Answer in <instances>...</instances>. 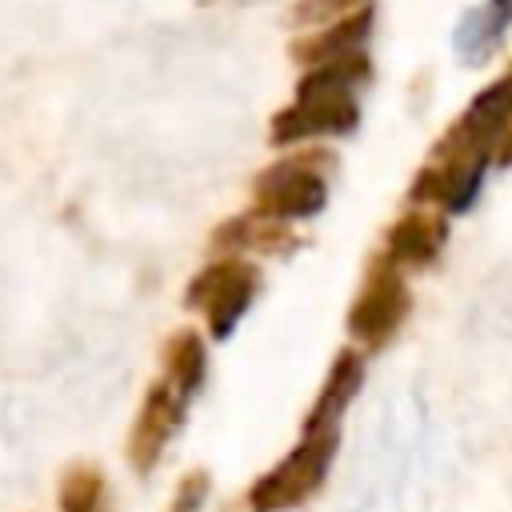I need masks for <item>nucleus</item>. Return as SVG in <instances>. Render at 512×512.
<instances>
[{
  "label": "nucleus",
  "mask_w": 512,
  "mask_h": 512,
  "mask_svg": "<svg viewBox=\"0 0 512 512\" xmlns=\"http://www.w3.org/2000/svg\"><path fill=\"white\" fill-rule=\"evenodd\" d=\"M368 80V56L344 52L332 60L312 64V72L300 80L296 100L276 112L272 120V144H300L308 136H344L360 120L356 88Z\"/></svg>",
  "instance_id": "obj_1"
},
{
  "label": "nucleus",
  "mask_w": 512,
  "mask_h": 512,
  "mask_svg": "<svg viewBox=\"0 0 512 512\" xmlns=\"http://www.w3.org/2000/svg\"><path fill=\"white\" fill-rule=\"evenodd\" d=\"M336 448H340V428L300 432V444L248 488V508L252 512L300 508L324 484V476H328V468L336 460Z\"/></svg>",
  "instance_id": "obj_2"
},
{
  "label": "nucleus",
  "mask_w": 512,
  "mask_h": 512,
  "mask_svg": "<svg viewBox=\"0 0 512 512\" xmlns=\"http://www.w3.org/2000/svg\"><path fill=\"white\" fill-rule=\"evenodd\" d=\"M332 152H296L264 168L252 184V208L276 220H308L328 204Z\"/></svg>",
  "instance_id": "obj_3"
},
{
  "label": "nucleus",
  "mask_w": 512,
  "mask_h": 512,
  "mask_svg": "<svg viewBox=\"0 0 512 512\" xmlns=\"http://www.w3.org/2000/svg\"><path fill=\"white\" fill-rule=\"evenodd\" d=\"M412 312V292H408V280H404V268L392 260V256H372L368 272H364V284H360V296L352 300L348 308V336L360 344V348H372L380 352L408 320Z\"/></svg>",
  "instance_id": "obj_4"
},
{
  "label": "nucleus",
  "mask_w": 512,
  "mask_h": 512,
  "mask_svg": "<svg viewBox=\"0 0 512 512\" xmlns=\"http://www.w3.org/2000/svg\"><path fill=\"white\" fill-rule=\"evenodd\" d=\"M256 292H260L256 264H248L244 256H216L188 280L184 304L204 312L212 340H228L236 332V324L244 320V312L252 308Z\"/></svg>",
  "instance_id": "obj_5"
},
{
  "label": "nucleus",
  "mask_w": 512,
  "mask_h": 512,
  "mask_svg": "<svg viewBox=\"0 0 512 512\" xmlns=\"http://www.w3.org/2000/svg\"><path fill=\"white\" fill-rule=\"evenodd\" d=\"M184 412H188V396L176 384H168L164 376L144 392L140 412H136V424L128 432V464L140 476H148L160 464L164 448L184 428Z\"/></svg>",
  "instance_id": "obj_6"
},
{
  "label": "nucleus",
  "mask_w": 512,
  "mask_h": 512,
  "mask_svg": "<svg viewBox=\"0 0 512 512\" xmlns=\"http://www.w3.org/2000/svg\"><path fill=\"white\" fill-rule=\"evenodd\" d=\"M508 124H512V76L488 84L468 104V112L448 128V136L436 144L432 156H444V160H452V156H492L500 136L508 132Z\"/></svg>",
  "instance_id": "obj_7"
},
{
  "label": "nucleus",
  "mask_w": 512,
  "mask_h": 512,
  "mask_svg": "<svg viewBox=\"0 0 512 512\" xmlns=\"http://www.w3.org/2000/svg\"><path fill=\"white\" fill-rule=\"evenodd\" d=\"M484 172H488V156H452V160L432 156V160L416 172L408 196H412L416 204H436L440 212L456 216V212H468L472 200L480 196Z\"/></svg>",
  "instance_id": "obj_8"
},
{
  "label": "nucleus",
  "mask_w": 512,
  "mask_h": 512,
  "mask_svg": "<svg viewBox=\"0 0 512 512\" xmlns=\"http://www.w3.org/2000/svg\"><path fill=\"white\" fill-rule=\"evenodd\" d=\"M300 248V236L292 232L288 220H276V216H264V212H244V216H232L224 220L216 232H212V252L220 256H240V252H256V256H288Z\"/></svg>",
  "instance_id": "obj_9"
},
{
  "label": "nucleus",
  "mask_w": 512,
  "mask_h": 512,
  "mask_svg": "<svg viewBox=\"0 0 512 512\" xmlns=\"http://www.w3.org/2000/svg\"><path fill=\"white\" fill-rule=\"evenodd\" d=\"M444 244H448V212L412 208L388 228L384 256H392L400 268H428L440 260Z\"/></svg>",
  "instance_id": "obj_10"
},
{
  "label": "nucleus",
  "mask_w": 512,
  "mask_h": 512,
  "mask_svg": "<svg viewBox=\"0 0 512 512\" xmlns=\"http://www.w3.org/2000/svg\"><path fill=\"white\" fill-rule=\"evenodd\" d=\"M364 384V352L356 348H340L336 360L328 364V376L304 416V428L300 432H320V428H340V416L348 412L352 396L360 392Z\"/></svg>",
  "instance_id": "obj_11"
},
{
  "label": "nucleus",
  "mask_w": 512,
  "mask_h": 512,
  "mask_svg": "<svg viewBox=\"0 0 512 512\" xmlns=\"http://www.w3.org/2000/svg\"><path fill=\"white\" fill-rule=\"evenodd\" d=\"M508 24H512V0H488L484 8H472L456 24V36H452L456 56L464 64H484L496 52V44L508 32Z\"/></svg>",
  "instance_id": "obj_12"
},
{
  "label": "nucleus",
  "mask_w": 512,
  "mask_h": 512,
  "mask_svg": "<svg viewBox=\"0 0 512 512\" xmlns=\"http://www.w3.org/2000/svg\"><path fill=\"white\" fill-rule=\"evenodd\" d=\"M368 32H372V8L360 4L356 12L340 16V20L328 24L324 32L300 40V44L292 48V56H296V64H308V68H312V64H320V60H332V56H344V52H360L364 40H368Z\"/></svg>",
  "instance_id": "obj_13"
},
{
  "label": "nucleus",
  "mask_w": 512,
  "mask_h": 512,
  "mask_svg": "<svg viewBox=\"0 0 512 512\" xmlns=\"http://www.w3.org/2000/svg\"><path fill=\"white\" fill-rule=\"evenodd\" d=\"M160 360H164V380L176 384L188 400L204 388V376H208V352H204V336L196 328H176L164 348H160Z\"/></svg>",
  "instance_id": "obj_14"
},
{
  "label": "nucleus",
  "mask_w": 512,
  "mask_h": 512,
  "mask_svg": "<svg viewBox=\"0 0 512 512\" xmlns=\"http://www.w3.org/2000/svg\"><path fill=\"white\" fill-rule=\"evenodd\" d=\"M60 512H112L108 504V480L92 460H72L60 476Z\"/></svg>",
  "instance_id": "obj_15"
},
{
  "label": "nucleus",
  "mask_w": 512,
  "mask_h": 512,
  "mask_svg": "<svg viewBox=\"0 0 512 512\" xmlns=\"http://www.w3.org/2000/svg\"><path fill=\"white\" fill-rule=\"evenodd\" d=\"M364 0H300L292 8V20L296 24H316V20H340L348 12H356Z\"/></svg>",
  "instance_id": "obj_16"
},
{
  "label": "nucleus",
  "mask_w": 512,
  "mask_h": 512,
  "mask_svg": "<svg viewBox=\"0 0 512 512\" xmlns=\"http://www.w3.org/2000/svg\"><path fill=\"white\" fill-rule=\"evenodd\" d=\"M204 496H208V472H204V468H196V472H188V476L180 480V488H176V496H172L168 512H200Z\"/></svg>",
  "instance_id": "obj_17"
},
{
  "label": "nucleus",
  "mask_w": 512,
  "mask_h": 512,
  "mask_svg": "<svg viewBox=\"0 0 512 512\" xmlns=\"http://www.w3.org/2000/svg\"><path fill=\"white\" fill-rule=\"evenodd\" d=\"M496 160H500V164H512V124H508V132H504L500 144H496Z\"/></svg>",
  "instance_id": "obj_18"
}]
</instances>
